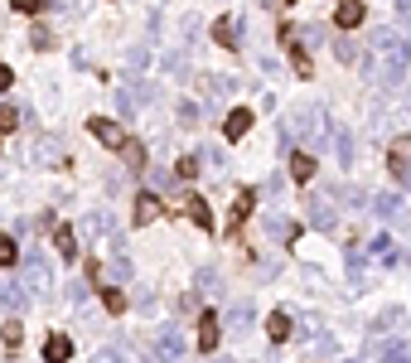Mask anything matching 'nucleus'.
Here are the masks:
<instances>
[{"instance_id":"17","label":"nucleus","mask_w":411,"mask_h":363,"mask_svg":"<svg viewBox=\"0 0 411 363\" xmlns=\"http://www.w3.org/2000/svg\"><path fill=\"white\" fill-rule=\"evenodd\" d=\"M266 335H271L276 344H286V339H291V315H286V310H276L271 320H266Z\"/></svg>"},{"instance_id":"35","label":"nucleus","mask_w":411,"mask_h":363,"mask_svg":"<svg viewBox=\"0 0 411 363\" xmlns=\"http://www.w3.org/2000/svg\"><path fill=\"white\" fill-rule=\"evenodd\" d=\"M10 262H15V242H10V238H0V267H10Z\"/></svg>"},{"instance_id":"34","label":"nucleus","mask_w":411,"mask_h":363,"mask_svg":"<svg viewBox=\"0 0 411 363\" xmlns=\"http://www.w3.org/2000/svg\"><path fill=\"white\" fill-rule=\"evenodd\" d=\"M334 54H339V63H354V58H358V49L349 44V39H339V44H334Z\"/></svg>"},{"instance_id":"21","label":"nucleus","mask_w":411,"mask_h":363,"mask_svg":"<svg viewBox=\"0 0 411 363\" xmlns=\"http://www.w3.org/2000/svg\"><path fill=\"white\" fill-rule=\"evenodd\" d=\"M227 330H232V335H242V330H252V306H237V310H227Z\"/></svg>"},{"instance_id":"2","label":"nucleus","mask_w":411,"mask_h":363,"mask_svg":"<svg viewBox=\"0 0 411 363\" xmlns=\"http://www.w3.org/2000/svg\"><path fill=\"white\" fill-rule=\"evenodd\" d=\"M150 354H155L160 363H179L184 354H189V339L179 335V330H160V335L150 339Z\"/></svg>"},{"instance_id":"41","label":"nucleus","mask_w":411,"mask_h":363,"mask_svg":"<svg viewBox=\"0 0 411 363\" xmlns=\"http://www.w3.org/2000/svg\"><path fill=\"white\" fill-rule=\"evenodd\" d=\"M218 363H223V359H218Z\"/></svg>"},{"instance_id":"7","label":"nucleus","mask_w":411,"mask_h":363,"mask_svg":"<svg viewBox=\"0 0 411 363\" xmlns=\"http://www.w3.org/2000/svg\"><path fill=\"white\" fill-rule=\"evenodd\" d=\"M25 291H34V296H49V267L39 262V257H29L25 262V281H20Z\"/></svg>"},{"instance_id":"23","label":"nucleus","mask_w":411,"mask_h":363,"mask_svg":"<svg viewBox=\"0 0 411 363\" xmlns=\"http://www.w3.org/2000/svg\"><path fill=\"white\" fill-rule=\"evenodd\" d=\"M102 306H107L111 315H121V310H126V296H121L116 286H107V291H102Z\"/></svg>"},{"instance_id":"8","label":"nucleus","mask_w":411,"mask_h":363,"mask_svg":"<svg viewBox=\"0 0 411 363\" xmlns=\"http://www.w3.org/2000/svg\"><path fill=\"white\" fill-rule=\"evenodd\" d=\"M286 131H291V136H315V131H320V112H315V107H305V112H291V121H286Z\"/></svg>"},{"instance_id":"12","label":"nucleus","mask_w":411,"mask_h":363,"mask_svg":"<svg viewBox=\"0 0 411 363\" xmlns=\"http://www.w3.org/2000/svg\"><path fill=\"white\" fill-rule=\"evenodd\" d=\"M68 359H73V339L49 335V344H44V363H68Z\"/></svg>"},{"instance_id":"27","label":"nucleus","mask_w":411,"mask_h":363,"mask_svg":"<svg viewBox=\"0 0 411 363\" xmlns=\"http://www.w3.org/2000/svg\"><path fill=\"white\" fill-rule=\"evenodd\" d=\"M29 44H34V49H54V34H49L44 25H34V34H29Z\"/></svg>"},{"instance_id":"38","label":"nucleus","mask_w":411,"mask_h":363,"mask_svg":"<svg viewBox=\"0 0 411 363\" xmlns=\"http://www.w3.org/2000/svg\"><path fill=\"white\" fill-rule=\"evenodd\" d=\"M15 83V73H10V63H0V92H5V87Z\"/></svg>"},{"instance_id":"3","label":"nucleus","mask_w":411,"mask_h":363,"mask_svg":"<svg viewBox=\"0 0 411 363\" xmlns=\"http://www.w3.org/2000/svg\"><path fill=\"white\" fill-rule=\"evenodd\" d=\"M305 213H310V223L320 228V233H334V223H339V213H334V203H329L325 194H310V199H305Z\"/></svg>"},{"instance_id":"39","label":"nucleus","mask_w":411,"mask_h":363,"mask_svg":"<svg viewBox=\"0 0 411 363\" xmlns=\"http://www.w3.org/2000/svg\"><path fill=\"white\" fill-rule=\"evenodd\" d=\"M397 363H411V349H407V354H402V359H397Z\"/></svg>"},{"instance_id":"1","label":"nucleus","mask_w":411,"mask_h":363,"mask_svg":"<svg viewBox=\"0 0 411 363\" xmlns=\"http://www.w3.org/2000/svg\"><path fill=\"white\" fill-rule=\"evenodd\" d=\"M378 54H383V83L397 87V83H402V73H407V63H411L407 39H402L397 29H383V34H378Z\"/></svg>"},{"instance_id":"16","label":"nucleus","mask_w":411,"mask_h":363,"mask_svg":"<svg viewBox=\"0 0 411 363\" xmlns=\"http://www.w3.org/2000/svg\"><path fill=\"white\" fill-rule=\"evenodd\" d=\"M54 247L63 262H73L78 257V238H73V228H54Z\"/></svg>"},{"instance_id":"31","label":"nucleus","mask_w":411,"mask_h":363,"mask_svg":"<svg viewBox=\"0 0 411 363\" xmlns=\"http://www.w3.org/2000/svg\"><path fill=\"white\" fill-rule=\"evenodd\" d=\"M0 339H5V349H20L25 330H20V325H5V330H0Z\"/></svg>"},{"instance_id":"6","label":"nucleus","mask_w":411,"mask_h":363,"mask_svg":"<svg viewBox=\"0 0 411 363\" xmlns=\"http://www.w3.org/2000/svg\"><path fill=\"white\" fill-rule=\"evenodd\" d=\"M87 131L102 140V145H111V150H121V145H126L121 126H116V121H107V116H92V121H87Z\"/></svg>"},{"instance_id":"5","label":"nucleus","mask_w":411,"mask_h":363,"mask_svg":"<svg viewBox=\"0 0 411 363\" xmlns=\"http://www.w3.org/2000/svg\"><path fill=\"white\" fill-rule=\"evenodd\" d=\"M218 339H223V320L213 315V310H203V315H198V339H193V344H198L203 354H213Z\"/></svg>"},{"instance_id":"15","label":"nucleus","mask_w":411,"mask_h":363,"mask_svg":"<svg viewBox=\"0 0 411 363\" xmlns=\"http://www.w3.org/2000/svg\"><path fill=\"white\" fill-rule=\"evenodd\" d=\"M291 179H300V184H310V179H315V155H305V150H295V155H291Z\"/></svg>"},{"instance_id":"9","label":"nucleus","mask_w":411,"mask_h":363,"mask_svg":"<svg viewBox=\"0 0 411 363\" xmlns=\"http://www.w3.org/2000/svg\"><path fill=\"white\" fill-rule=\"evenodd\" d=\"M334 25L339 29H358L363 25V0H339V5H334Z\"/></svg>"},{"instance_id":"13","label":"nucleus","mask_w":411,"mask_h":363,"mask_svg":"<svg viewBox=\"0 0 411 363\" xmlns=\"http://www.w3.org/2000/svg\"><path fill=\"white\" fill-rule=\"evenodd\" d=\"M213 39H218L223 49H237V44H242V34H237V20H227V15H223V20H213Z\"/></svg>"},{"instance_id":"4","label":"nucleus","mask_w":411,"mask_h":363,"mask_svg":"<svg viewBox=\"0 0 411 363\" xmlns=\"http://www.w3.org/2000/svg\"><path fill=\"white\" fill-rule=\"evenodd\" d=\"M387 169H392V179H402V184H407V174H411V136H397V140H392Z\"/></svg>"},{"instance_id":"33","label":"nucleus","mask_w":411,"mask_h":363,"mask_svg":"<svg viewBox=\"0 0 411 363\" xmlns=\"http://www.w3.org/2000/svg\"><path fill=\"white\" fill-rule=\"evenodd\" d=\"M10 5H15V10H20V15H39V10H44V5H49V0H10Z\"/></svg>"},{"instance_id":"11","label":"nucleus","mask_w":411,"mask_h":363,"mask_svg":"<svg viewBox=\"0 0 411 363\" xmlns=\"http://www.w3.org/2000/svg\"><path fill=\"white\" fill-rule=\"evenodd\" d=\"M0 310H5V315H20V310H25V286H20V281H5V286H0Z\"/></svg>"},{"instance_id":"30","label":"nucleus","mask_w":411,"mask_h":363,"mask_svg":"<svg viewBox=\"0 0 411 363\" xmlns=\"http://www.w3.org/2000/svg\"><path fill=\"white\" fill-rule=\"evenodd\" d=\"M397 320H402V310L392 306V310H383V315H378V320H373V330H378V335H383L387 325H397Z\"/></svg>"},{"instance_id":"36","label":"nucleus","mask_w":411,"mask_h":363,"mask_svg":"<svg viewBox=\"0 0 411 363\" xmlns=\"http://www.w3.org/2000/svg\"><path fill=\"white\" fill-rule=\"evenodd\" d=\"M271 233H276V238H291L295 228H291V218H271Z\"/></svg>"},{"instance_id":"29","label":"nucleus","mask_w":411,"mask_h":363,"mask_svg":"<svg viewBox=\"0 0 411 363\" xmlns=\"http://www.w3.org/2000/svg\"><path fill=\"white\" fill-rule=\"evenodd\" d=\"M15 126H20V112H15V107H0V136L15 131Z\"/></svg>"},{"instance_id":"24","label":"nucleus","mask_w":411,"mask_h":363,"mask_svg":"<svg viewBox=\"0 0 411 363\" xmlns=\"http://www.w3.org/2000/svg\"><path fill=\"white\" fill-rule=\"evenodd\" d=\"M334 155H339L344 165L354 160V140H349V131H339V136H334Z\"/></svg>"},{"instance_id":"20","label":"nucleus","mask_w":411,"mask_h":363,"mask_svg":"<svg viewBox=\"0 0 411 363\" xmlns=\"http://www.w3.org/2000/svg\"><path fill=\"white\" fill-rule=\"evenodd\" d=\"M373 257H378V262H387V267H397V247H392V238H387V233H378V238H373Z\"/></svg>"},{"instance_id":"10","label":"nucleus","mask_w":411,"mask_h":363,"mask_svg":"<svg viewBox=\"0 0 411 363\" xmlns=\"http://www.w3.org/2000/svg\"><path fill=\"white\" fill-rule=\"evenodd\" d=\"M247 131H252V112H247V107H232L227 121H223V136H227V140H242Z\"/></svg>"},{"instance_id":"14","label":"nucleus","mask_w":411,"mask_h":363,"mask_svg":"<svg viewBox=\"0 0 411 363\" xmlns=\"http://www.w3.org/2000/svg\"><path fill=\"white\" fill-rule=\"evenodd\" d=\"M160 213H164V203H160L155 194H140V199H136V223H155Z\"/></svg>"},{"instance_id":"22","label":"nucleus","mask_w":411,"mask_h":363,"mask_svg":"<svg viewBox=\"0 0 411 363\" xmlns=\"http://www.w3.org/2000/svg\"><path fill=\"white\" fill-rule=\"evenodd\" d=\"M373 208H378V218H397V213H402V199H397V194H378V199H373Z\"/></svg>"},{"instance_id":"26","label":"nucleus","mask_w":411,"mask_h":363,"mask_svg":"<svg viewBox=\"0 0 411 363\" xmlns=\"http://www.w3.org/2000/svg\"><path fill=\"white\" fill-rule=\"evenodd\" d=\"M126 277H131V262H126V257H116V262L107 267V281H126Z\"/></svg>"},{"instance_id":"28","label":"nucleus","mask_w":411,"mask_h":363,"mask_svg":"<svg viewBox=\"0 0 411 363\" xmlns=\"http://www.w3.org/2000/svg\"><path fill=\"white\" fill-rule=\"evenodd\" d=\"M92 363H126V349H116V344H111V349H97Z\"/></svg>"},{"instance_id":"25","label":"nucleus","mask_w":411,"mask_h":363,"mask_svg":"<svg viewBox=\"0 0 411 363\" xmlns=\"http://www.w3.org/2000/svg\"><path fill=\"white\" fill-rule=\"evenodd\" d=\"M121 155H126V165H145V150H140V140H126V145H121Z\"/></svg>"},{"instance_id":"18","label":"nucleus","mask_w":411,"mask_h":363,"mask_svg":"<svg viewBox=\"0 0 411 363\" xmlns=\"http://www.w3.org/2000/svg\"><path fill=\"white\" fill-rule=\"evenodd\" d=\"M252 203H257V194H252V189H242V194H237V203H232V213H227V228L242 223L247 213H252Z\"/></svg>"},{"instance_id":"32","label":"nucleus","mask_w":411,"mask_h":363,"mask_svg":"<svg viewBox=\"0 0 411 363\" xmlns=\"http://www.w3.org/2000/svg\"><path fill=\"white\" fill-rule=\"evenodd\" d=\"M174 174H179V179H193V174H198V160H193V155H184V160L174 165Z\"/></svg>"},{"instance_id":"37","label":"nucleus","mask_w":411,"mask_h":363,"mask_svg":"<svg viewBox=\"0 0 411 363\" xmlns=\"http://www.w3.org/2000/svg\"><path fill=\"white\" fill-rule=\"evenodd\" d=\"M198 116H203V112H198L193 102H184V107H179V121H198Z\"/></svg>"},{"instance_id":"40","label":"nucleus","mask_w":411,"mask_h":363,"mask_svg":"<svg viewBox=\"0 0 411 363\" xmlns=\"http://www.w3.org/2000/svg\"><path fill=\"white\" fill-rule=\"evenodd\" d=\"M407 189H411V174H407Z\"/></svg>"},{"instance_id":"19","label":"nucleus","mask_w":411,"mask_h":363,"mask_svg":"<svg viewBox=\"0 0 411 363\" xmlns=\"http://www.w3.org/2000/svg\"><path fill=\"white\" fill-rule=\"evenodd\" d=\"M184 208H189V218H193L198 228H213V213H208V203H203L198 194H189V203H184Z\"/></svg>"}]
</instances>
